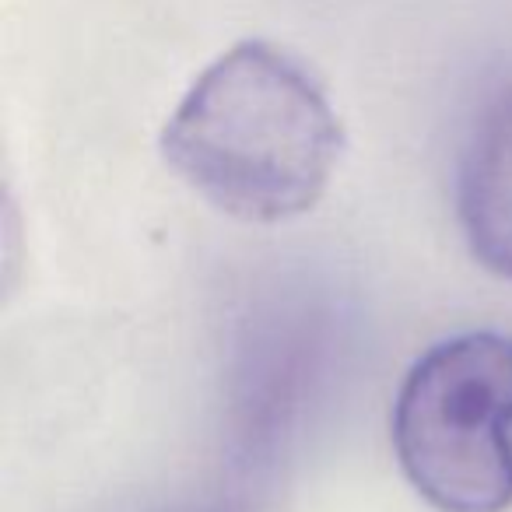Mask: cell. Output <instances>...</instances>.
Returning a JSON list of instances; mask_svg holds the SVG:
<instances>
[{"mask_svg":"<svg viewBox=\"0 0 512 512\" xmlns=\"http://www.w3.org/2000/svg\"><path fill=\"white\" fill-rule=\"evenodd\" d=\"M341 123L320 81L271 43L221 53L162 130V155L207 204L278 225L320 204L341 158Z\"/></svg>","mask_w":512,"mask_h":512,"instance_id":"6da1fadb","label":"cell"},{"mask_svg":"<svg viewBox=\"0 0 512 512\" xmlns=\"http://www.w3.org/2000/svg\"><path fill=\"white\" fill-rule=\"evenodd\" d=\"M393 449L407 481L439 512L512 505V337H449L404 376Z\"/></svg>","mask_w":512,"mask_h":512,"instance_id":"7a4b0ae2","label":"cell"},{"mask_svg":"<svg viewBox=\"0 0 512 512\" xmlns=\"http://www.w3.org/2000/svg\"><path fill=\"white\" fill-rule=\"evenodd\" d=\"M456 204L470 253L512 281V85L481 109L456 176Z\"/></svg>","mask_w":512,"mask_h":512,"instance_id":"3957f363","label":"cell"}]
</instances>
